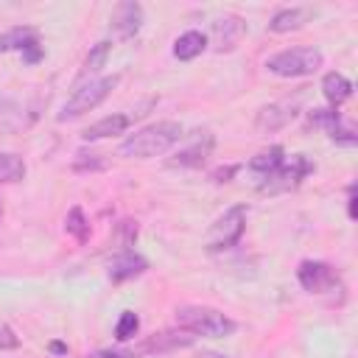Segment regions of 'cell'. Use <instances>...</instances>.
<instances>
[{
  "label": "cell",
  "instance_id": "6da1fadb",
  "mask_svg": "<svg viewBox=\"0 0 358 358\" xmlns=\"http://www.w3.org/2000/svg\"><path fill=\"white\" fill-rule=\"evenodd\" d=\"M179 137H182V126L176 120H159V123H151V126L129 134L120 143V154L123 157H137V159L159 157L173 143H179Z\"/></svg>",
  "mask_w": 358,
  "mask_h": 358
},
{
  "label": "cell",
  "instance_id": "7a4b0ae2",
  "mask_svg": "<svg viewBox=\"0 0 358 358\" xmlns=\"http://www.w3.org/2000/svg\"><path fill=\"white\" fill-rule=\"evenodd\" d=\"M176 324L190 336H210V338H227L235 333V322L207 305H182L176 308Z\"/></svg>",
  "mask_w": 358,
  "mask_h": 358
},
{
  "label": "cell",
  "instance_id": "3957f363",
  "mask_svg": "<svg viewBox=\"0 0 358 358\" xmlns=\"http://www.w3.org/2000/svg\"><path fill=\"white\" fill-rule=\"evenodd\" d=\"M324 56L319 48H288V50H280L274 53L266 67L268 73L274 76H282V78H299V76H310L322 67Z\"/></svg>",
  "mask_w": 358,
  "mask_h": 358
},
{
  "label": "cell",
  "instance_id": "277c9868",
  "mask_svg": "<svg viewBox=\"0 0 358 358\" xmlns=\"http://www.w3.org/2000/svg\"><path fill=\"white\" fill-rule=\"evenodd\" d=\"M117 84V78L115 76H103V78H95V81H90V84H84V87H78L76 92H73V98L62 106V112L56 115V120L59 123H64V120H76V117H81L84 112H92L109 92H112V87Z\"/></svg>",
  "mask_w": 358,
  "mask_h": 358
},
{
  "label": "cell",
  "instance_id": "5b68a950",
  "mask_svg": "<svg viewBox=\"0 0 358 358\" xmlns=\"http://www.w3.org/2000/svg\"><path fill=\"white\" fill-rule=\"evenodd\" d=\"M243 229H246V207L235 204L224 215H218L215 224L207 229V249L210 252H224V249L235 246L241 241Z\"/></svg>",
  "mask_w": 358,
  "mask_h": 358
},
{
  "label": "cell",
  "instance_id": "8992f818",
  "mask_svg": "<svg viewBox=\"0 0 358 358\" xmlns=\"http://www.w3.org/2000/svg\"><path fill=\"white\" fill-rule=\"evenodd\" d=\"M310 171H313V162L305 154H294L277 171H271L268 176H263L260 185H257V190L260 193H285V190H294Z\"/></svg>",
  "mask_w": 358,
  "mask_h": 358
},
{
  "label": "cell",
  "instance_id": "52a82bcc",
  "mask_svg": "<svg viewBox=\"0 0 358 358\" xmlns=\"http://www.w3.org/2000/svg\"><path fill=\"white\" fill-rule=\"evenodd\" d=\"M296 280L310 294H327V291H333V288L341 285L336 268L327 266V263H322V260H302L299 268H296Z\"/></svg>",
  "mask_w": 358,
  "mask_h": 358
},
{
  "label": "cell",
  "instance_id": "ba28073f",
  "mask_svg": "<svg viewBox=\"0 0 358 358\" xmlns=\"http://www.w3.org/2000/svg\"><path fill=\"white\" fill-rule=\"evenodd\" d=\"M213 145H215V137H213L210 131H204V134H201V137H196L190 145L179 148V151L168 159V165H171V168H201V165H204V159L210 157Z\"/></svg>",
  "mask_w": 358,
  "mask_h": 358
},
{
  "label": "cell",
  "instance_id": "9c48e42d",
  "mask_svg": "<svg viewBox=\"0 0 358 358\" xmlns=\"http://www.w3.org/2000/svg\"><path fill=\"white\" fill-rule=\"evenodd\" d=\"M143 25V6L134 0H123L115 6L112 11V31L117 34V39H131Z\"/></svg>",
  "mask_w": 358,
  "mask_h": 358
},
{
  "label": "cell",
  "instance_id": "30bf717a",
  "mask_svg": "<svg viewBox=\"0 0 358 358\" xmlns=\"http://www.w3.org/2000/svg\"><path fill=\"white\" fill-rule=\"evenodd\" d=\"M294 115H296V103H294V101H277V103H268V106H263V109L257 112L255 126H257V131L271 134V131L288 126V123L294 120Z\"/></svg>",
  "mask_w": 358,
  "mask_h": 358
},
{
  "label": "cell",
  "instance_id": "8fae6325",
  "mask_svg": "<svg viewBox=\"0 0 358 358\" xmlns=\"http://www.w3.org/2000/svg\"><path fill=\"white\" fill-rule=\"evenodd\" d=\"M243 31H246V22H243L241 17H235V14L215 20V22H213V45H215V50H218V53L232 50V48L241 42Z\"/></svg>",
  "mask_w": 358,
  "mask_h": 358
},
{
  "label": "cell",
  "instance_id": "7c38bea8",
  "mask_svg": "<svg viewBox=\"0 0 358 358\" xmlns=\"http://www.w3.org/2000/svg\"><path fill=\"white\" fill-rule=\"evenodd\" d=\"M145 268H148V260H145L143 255H137V252H131V249H123V252L112 260V266H109V280H112V282H126V280L140 277Z\"/></svg>",
  "mask_w": 358,
  "mask_h": 358
},
{
  "label": "cell",
  "instance_id": "4fadbf2b",
  "mask_svg": "<svg viewBox=\"0 0 358 358\" xmlns=\"http://www.w3.org/2000/svg\"><path fill=\"white\" fill-rule=\"evenodd\" d=\"M109 50H112V42H109V39H101V42H95V45L90 48V53H87V59H84V64H81V70H78L76 90L84 87V84H90L92 76L101 73V67H103L106 59H109Z\"/></svg>",
  "mask_w": 358,
  "mask_h": 358
},
{
  "label": "cell",
  "instance_id": "5bb4252c",
  "mask_svg": "<svg viewBox=\"0 0 358 358\" xmlns=\"http://www.w3.org/2000/svg\"><path fill=\"white\" fill-rule=\"evenodd\" d=\"M308 17H310V8H302V6H294V8H280V11L271 17L268 31H274V34H288V31H296V28H302V25L308 22Z\"/></svg>",
  "mask_w": 358,
  "mask_h": 358
},
{
  "label": "cell",
  "instance_id": "9a60e30c",
  "mask_svg": "<svg viewBox=\"0 0 358 358\" xmlns=\"http://www.w3.org/2000/svg\"><path fill=\"white\" fill-rule=\"evenodd\" d=\"M131 117L129 115H106L101 117L98 123H92L90 129H84V140H103V137H112V134H123L129 129Z\"/></svg>",
  "mask_w": 358,
  "mask_h": 358
},
{
  "label": "cell",
  "instance_id": "2e32d148",
  "mask_svg": "<svg viewBox=\"0 0 358 358\" xmlns=\"http://www.w3.org/2000/svg\"><path fill=\"white\" fill-rule=\"evenodd\" d=\"M34 42H39V34H36V28H31V25H17V28H8V31H3L0 34V53H8V50H25L28 45H34Z\"/></svg>",
  "mask_w": 358,
  "mask_h": 358
},
{
  "label": "cell",
  "instance_id": "e0dca14e",
  "mask_svg": "<svg viewBox=\"0 0 358 358\" xmlns=\"http://www.w3.org/2000/svg\"><path fill=\"white\" fill-rule=\"evenodd\" d=\"M207 48V36L201 31H185L176 42H173V56L182 62H190L196 56H201V50Z\"/></svg>",
  "mask_w": 358,
  "mask_h": 358
},
{
  "label": "cell",
  "instance_id": "ac0fdd59",
  "mask_svg": "<svg viewBox=\"0 0 358 358\" xmlns=\"http://www.w3.org/2000/svg\"><path fill=\"white\" fill-rule=\"evenodd\" d=\"M322 92H324V98H327L333 106H338V103H344V101L352 95V81L344 78L341 73H327V76L322 78Z\"/></svg>",
  "mask_w": 358,
  "mask_h": 358
},
{
  "label": "cell",
  "instance_id": "d6986e66",
  "mask_svg": "<svg viewBox=\"0 0 358 358\" xmlns=\"http://www.w3.org/2000/svg\"><path fill=\"white\" fill-rule=\"evenodd\" d=\"M282 162H285L282 145H271V148H266V151H260L257 157L249 159V171H255V173L263 179V176H268L271 171H277Z\"/></svg>",
  "mask_w": 358,
  "mask_h": 358
},
{
  "label": "cell",
  "instance_id": "ffe728a7",
  "mask_svg": "<svg viewBox=\"0 0 358 358\" xmlns=\"http://www.w3.org/2000/svg\"><path fill=\"white\" fill-rule=\"evenodd\" d=\"M22 176H25V162H22V157L8 154V151H0V185L22 182Z\"/></svg>",
  "mask_w": 358,
  "mask_h": 358
},
{
  "label": "cell",
  "instance_id": "44dd1931",
  "mask_svg": "<svg viewBox=\"0 0 358 358\" xmlns=\"http://www.w3.org/2000/svg\"><path fill=\"white\" fill-rule=\"evenodd\" d=\"M64 232L73 235L78 243H87V241H90V221H87V215H84L81 207H70V210H67Z\"/></svg>",
  "mask_w": 358,
  "mask_h": 358
},
{
  "label": "cell",
  "instance_id": "7402d4cb",
  "mask_svg": "<svg viewBox=\"0 0 358 358\" xmlns=\"http://www.w3.org/2000/svg\"><path fill=\"white\" fill-rule=\"evenodd\" d=\"M190 341H193V336H185V333H159L154 341L145 344V350L162 352V350H173V347H187Z\"/></svg>",
  "mask_w": 358,
  "mask_h": 358
},
{
  "label": "cell",
  "instance_id": "603a6c76",
  "mask_svg": "<svg viewBox=\"0 0 358 358\" xmlns=\"http://www.w3.org/2000/svg\"><path fill=\"white\" fill-rule=\"evenodd\" d=\"M137 330H140L137 313H134V310H123L120 319H117V324H115V338H117V341H129Z\"/></svg>",
  "mask_w": 358,
  "mask_h": 358
},
{
  "label": "cell",
  "instance_id": "cb8c5ba5",
  "mask_svg": "<svg viewBox=\"0 0 358 358\" xmlns=\"http://www.w3.org/2000/svg\"><path fill=\"white\" fill-rule=\"evenodd\" d=\"M73 168L76 171H98V168H103V159L98 154H76Z\"/></svg>",
  "mask_w": 358,
  "mask_h": 358
},
{
  "label": "cell",
  "instance_id": "d4e9b609",
  "mask_svg": "<svg viewBox=\"0 0 358 358\" xmlns=\"http://www.w3.org/2000/svg\"><path fill=\"white\" fill-rule=\"evenodd\" d=\"M17 344H20V338L14 336V330L6 327V324H0V350H14Z\"/></svg>",
  "mask_w": 358,
  "mask_h": 358
},
{
  "label": "cell",
  "instance_id": "484cf974",
  "mask_svg": "<svg viewBox=\"0 0 358 358\" xmlns=\"http://www.w3.org/2000/svg\"><path fill=\"white\" fill-rule=\"evenodd\" d=\"M22 59H25L28 64H34V62H39V59H42V45H39V42H34V45H28V48L22 50Z\"/></svg>",
  "mask_w": 358,
  "mask_h": 358
},
{
  "label": "cell",
  "instance_id": "4316f807",
  "mask_svg": "<svg viewBox=\"0 0 358 358\" xmlns=\"http://www.w3.org/2000/svg\"><path fill=\"white\" fill-rule=\"evenodd\" d=\"M347 215H350V218L358 215V213H355V185H350V190H347Z\"/></svg>",
  "mask_w": 358,
  "mask_h": 358
},
{
  "label": "cell",
  "instance_id": "83f0119b",
  "mask_svg": "<svg viewBox=\"0 0 358 358\" xmlns=\"http://www.w3.org/2000/svg\"><path fill=\"white\" fill-rule=\"evenodd\" d=\"M235 171H238L235 165H232V168H221V171H215V173H213V179H215V182H227V176H232Z\"/></svg>",
  "mask_w": 358,
  "mask_h": 358
},
{
  "label": "cell",
  "instance_id": "f1b7e54d",
  "mask_svg": "<svg viewBox=\"0 0 358 358\" xmlns=\"http://www.w3.org/2000/svg\"><path fill=\"white\" fill-rule=\"evenodd\" d=\"M196 358H229V355H224V352H215V350H201Z\"/></svg>",
  "mask_w": 358,
  "mask_h": 358
},
{
  "label": "cell",
  "instance_id": "f546056e",
  "mask_svg": "<svg viewBox=\"0 0 358 358\" xmlns=\"http://www.w3.org/2000/svg\"><path fill=\"white\" fill-rule=\"evenodd\" d=\"M101 358H134L131 352H123V350H117V352H103Z\"/></svg>",
  "mask_w": 358,
  "mask_h": 358
},
{
  "label": "cell",
  "instance_id": "4dcf8cb0",
  "mask_svg": "<svg viewBox=\"0 0 358 358\" xmlns=\"http://www.w3.org/2000/svg\"><path fill=\"white\" fill-rule=\"evenodd\" d=\"M50 350H53V352H59V355H62V352H67V347H64L62 341H53V344H50Z\"/></svg>",
  "mask_w": 358,
  "mask_h": 358
}]
</instances>
